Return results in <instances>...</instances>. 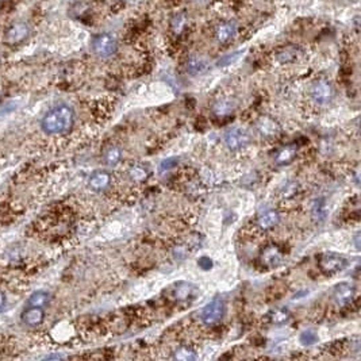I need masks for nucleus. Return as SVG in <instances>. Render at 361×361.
Wrapping results in <instances>:
<instances>
[{
  "label": "nucleus",
  "instance_id": "1",
  "mask_svg": "<svg viewBox=\"0 0 361 361\" xmlns=\"http://www.w3.org/2000/svg\"><path fill=\"white\" fill-rule=\"evenodd\" d=\"M75 123V111L67 103H60L48 110L41 119V128L48 136L65 134L72 128Z\"/></svg>",
  "mask_w": 361,
  "mask_h": 361
},
{
  "label": "nucleus",
  "instance_id": "2",
  "mask_svg": "<svg viewBox=\"0 0 361 361\" xmlns=\"http://www.w3.org/2000/svg\"><path fill=\"white\" fill-rule=\"evenodd\" d=\"M92 52L101 58H109L117 53L118 44L115 37L109 34V32H102L92 38L91 42Z\"/></svg>",
  "mask_w": 361,
  "mask_h": 361
},
{
  "label": "nucleus",
  "instance_id": "3",
  "mask_svg": "<svg viewBox=\"0 0 361 361\" xmlns=\"http://www.w3.org/2000/svg\"><path fill=\"white\" fill-rule=\"evenodd\" d=\"M226 306L225 301L221 297H215L213 301H210L205 306V309L202 310V321L207 326L217 325L225 315Z\"/></svg>",
  "mask_w": 361,
  "mask_h": 361
},
{
  "label": "nucleus",
  "instance_id": "4",
  "mask_svg": "<svg viewBox=\"0 0 361 361\" xmlns=\"http://www.w3.org/2000/svg\"><path fill=\"white\" fill-rule=\"evenodd\" d=\"M169 298L175 302H191L198 295L196 285L188 281H179L171 285L168 289Z\"/></svg>",
  "mask_w": 361,
  "mask_h": 361
},
{
  "label": "nucleus",
  "instance_id": "5",
  "mask_svg": "<svg viewBox=\"0 0 361 361\" xmlns=\"http://www.w3.org/2000/svg\"><path fill=\"white\" fill-rule=\"evenodd\" d=\"M319 267L325 273H338L348 267V260L338 253H323L319 257Z\"/></svg>",
  "mask_w": 361,
  "mask_h": 361
},
{
  "label": "nucleus",
  "instance_id": "6",
  "mask_svg": "<svg viewBox=\"0 0 361 361\" xmlns=\"http://www.w3.org/2000/svg\"><path fill=\"white\" fill-rule=\"evenodd\" d=\"M311 99L317 105L325 106L329 105L330 102L334 99V88L327 80H317L311 87L310 91Z\"/></svg>",
  "mask_w": 361,
  "mask_h": 361
},
{
  "label": "nucleus",
  "instance_id": "7",
  "mask_svg": "<svg viewBox=\"0 0 361 361\" xmlns=\"http://www.w3.org/2000/svg\"><path fill=\"white\" fill-rule=\"evenodd\" d=\"M250 142V136L245 128L233 127L225 133V144L230 150H240Z\"/></svg>",
  "mask_w": 361,
  "mask_h": 361
},
{
  "label": "nucleus",
  "instance_id": "8",
  "mask_svg": "<svg viewBox=\"0 0 361 361\" xmlns=\"http://www.w3.org/2000/svg\"><path fill=\"white\" fill-rule=\"evenodd\" d=\"M28 36H30L28 24L24 23V22H16L6 30L4 40L10 45H18L20 42H23L24 40H27Z\"/></svg>",
  "mask_w": 361,
  "mask_h": 361
},
{
  "label": "nucleus",
  "instance_id": "9",
  "mask_svg": "<svg viewBox=\"0 0 361 361\" xmlns=\"http://www.w3.org/2000/svg\"><path fill=\"white\" fill-rule=\"evenodd\" d=\"M45 319V311L41 307H34V306H26L23 311L20 313V321L22 323L28 327H36L41 325Z\"/></svg>",
  "mask_w": 361,
  "mask_h": 361
},
{
  "label": "nucleus",
  "instance_id": "10",
  "mask_svg": "<svg viewBox=\"0 0 361 361\" xmlns=\"http://www.w3.org/2000/svg\"><path fill=\"white\" fill-rule=\"evenodd\" d=\"M356 295V288L349 283H341L337 284L333 289V299L338 306L349 305L353 301Z\"/></svg>",
  "mask_w": 361,
  "mask_h": 361
},
{
  "label": "nucleus",
  "instance_id": "11",
  "mask_svg": "<svg viewBox=\"0 0 361 361\" xmlns=\"http://www.w3.org/2000/svg\"><path fill=\"white\" fill-rule=\"evenodd\" d=\"M256 128L257 132H258V134L265 137V138H275V137H277L279 134H280V130H281L280 126H279V123H277L276 120L271 119V118L268 117H264L257 120Z\"/></svg>",
  "mask_w": 361,
  "mask_h": 361
},
{
  "label": "nucleus",
  "instance_id": "12",
  "mask_svg": "<svg viewBox=\"0 0 361 361\" xmlns=\"http://www.w3.org/2000/svg\"><path fill=\"white\" fill-rule=\"evenodd\" d=\"M111 183V175L107 171H95V172L89 176L88 179V187L95 192H102L105 191Z\"/></svg>",
  "mask_w": 361,
  "mask_h": 361
},
{
  "label": "nucleus",
  "instance_id": "13",
  "mask_svg": "<svg viewBox=\"0 0 361 361\" xmlns=\"http://www.w3.org/2000/svg\"><path fill=\"white\" fill-rule=\"evenodd\" d=\"M237 34V24L234 22H223L215 30V38L219 44H227Z\"/></svg>",
  "mask_w": 361,
  "mask_h": 361
},
{
  "label": "nucleus",
  "instance_id": "14",
  "mask_svg": "<svg viewBox=\"0 0 361 361\" xmlns=\"http://www.w3.org/2000/svg\"><path fill=\"white\" fill-rule=\"evenodd\" d=\"M280 221V215L276 210H267L262 214H260V217L257 218V225L262 230H269L275 227Z\"/></svg>",
  "mask_w": 361,
  "mask_h": 361
},
{
  "label": "nucleus",
  "instance_id": "15",
  "mask_svg": "<svg viewBox=\"0 0 361 361\" xmlns=\"http://www.w3.org/2000/svg\"><path fill=\"white\" fill-rule=\"evenodd\" d=\"M52 302V293L44 289L40 291H34V292L28 297L26 306H34V307H41V309H46Z\"/></svg>",
  "mask_w": 361,
  "mask_h": 361
},
{
  "label": "nucleus",
  "instance_id": "16",
  "mask_svg": "<svg viewBox=\"0 0 361 361\" xmlns=\"http://www.w3.org/2000/svg\"><path fill=\"white\" fill-rule=\"evenodd\" d=\"M281 253L280 250L276 248V246H268L265 249L262 254H261V261L262 264H265L269 268H273V267H277V265L281 262Z\"/></svg>",
  "mask_w": 361,
  "mask_h": 361
},
{
  "label": "nucleus",
  "instance_id": "17",
  "mask_svg": "<svg viewBox=\"0 0 361 361\" xmlns=\"http://www.w3.org/2000/svg\"><path fill=\"white\" fill-rule=\"evenodd\" d=\"M295 157H297V146L288 145V146H285V148L280 149L277 152L276 157H275V164L279 165V167H284V165L292 162Z\"/></svg>",
  "mask_w": 361,
  "mask_h": 361
},
{
  "label": "nucleus",
  "instance_id": "18",
  "mask_svg": "<svg viewBox=\"0 0 361 361\" xmlns=\"http://www.w3.org/2000/svg\"><path fill=\"white\" fill-rule=\"evenodd\" d=\"M234 109H236V103H234L233 101H230V99H222V101L215 102L213 111L217 117H226V115L233 113Z\"/></svg>",
  "mask_w": 361,
  "mask_h": 361
},
{
  "label": "nucleus",
  "instance_id": "19",
  "mask_svg": "<svg viewBox=\"0 0 361 361\" xmlns=\"http://www.w3.org/2000/svg\"><path fill=\"white\" fill-rule=\"evenodd\" d=\"M207 69V62L201 57H191L187 62V72L192 76L201 75Z\"/></svg>",
  "mask_w": 361,
  "mask_h": 361
},
{
  "label": "nucleus",
  "instance_id": "20",
  "mask_svg": "<svg viewBox=\"0 0 361 361\" xmlns=\"http://www.w3.org/2000/svg\"><path fill=\"white\" fill-rule=\"evenodd\" d=\"M120 160H122V152L118 146H110L103 153V161H105V164L110 165V167L118 165Z\"/></svg>",
  "mask_w": 361,
  "mask_h": 361
},
{
  "label": "nucleus",
  "instance_id": "21",
  "mask_svg": "<svg viewBox=\"0 0 361 361\" xmlns=\"http://www.w3.org/2000/svg\"><path fill=\"white\" fill-rule=\"evenodd\" d=\"M326 202L323 198H317L313 203L311 207V213H313V218L315 221L322 222L326 218Z\"/></svg>",
  "mask_w": 361,
  "mask_h": 361
},
{
  "label": "nucleus",
  "instance_id": "22",
  "mask_svg": "<svg viewBox=\"0 0 361 361\" xmlns=\"http://www.w3.org/2000/svg\"><path fill=\"white\" fill-rule=\"evenodd\" d=\"M173 358L179 361H192L196 360L198 354L195 353V350L191 349L189 346H179V348L173 352Z\"/></svg>",
  "mask_w": 361,
  "mask_h": 361
},
{
  "label": "nucleus",
  "instance_id": "23",
  "mask_svg": "<svg viewBox=\"0 0 361 361\" xmlns=\"http://www.w3.org/2000/svg\"><path fill=\"white\" fill-rule=\"evenodd\" d=\"M271 322L275 325H281L289 319V311L287 309H277L271 314Z\"/></svg>",
  "mask_w": 361,
  "mask_h": 361
},
{
  "label": "nucleus",
  "instance_id": "24",
  "mask_svg": "<svg viewBox=\"0 0 361 361\" xmlns=\"http://www.w3.org/2000/svg\"><path fill=\"white\" fill-rule=\"evenodd\" d=\"M299 340H301L302 345H305V346L314 345V344H317L318 342V334H317V332L313 329L305 330V332L301 334Z\"/></svg>",
  "mask_w": 361,
  "mask_h": 361
},
{
  "label": "nucleus",
  "instance_id": "25",
  "mask_svg": "<svg viewBox=\"0 0 361 361\" xmlns=\"http://www.w3.org/2000/svg\"><path fill=\"white\" fill-rule=\"evenodd\" d=\"M130 177L136 181L145 180L148 177V169L142 165H136V167L133 165L132 169H130Z\"/></svg>",
  "mask_w": 361,
  "mask_h": 361
},
{
  "label": "nucleus",
  "instance_id": "26",
  "mask_svg": "<svg viewBox=\"0 0 361 361\" xmlns=\"http://www.w3.org/2000/svg\"><path fill=\"white\" fill-rule=\"evenodd\" d=\"M295 57H297L295 50H292L291 48H287L283 49V50L277 54V60L280 61V62H289V61L295 60Z\"/></svg>",
  "mask_w": 361,
  "mask_h": 361
},
{
  "label": "nucleus",
  "instance_id": "27",
  "mask_svg": "<svg viewBox=\"0 0 361 361\" xmlns=\"http://www.w3.org/2000/svg\"><path fill=\"white\" fill-rule=\"evenodd\" d=\"M241 56V52H236V53H232V54H227V56L222 57L221 60L218 61V67H227V65H230L232 62H234V61H237L238 57Z\"/></svg>",
  "mask_w": 361,
  "mask_h": 361
},
{
  "label": "nucleus",
  "instance_id": "28",
  "mask_svg": "<svg viewBox=\"0 0 361 361\" xmlns=\"http://www.w3.org/2000/svg\"><path fill=\"white\" fill-rule=\"evenodd\" d=\"M179 162L176 157H171V158H167L160 164V172H165V171H169V169L175 168Z\"/></svg>",
  "mask_w": 361,
  "mask_h": 361
},
{
  "label": "nucleus",
  "instance_id": "29",
  "mask_svg": "<svg viewBox=\"0 0 361 361\" xmlns=\"http://www.w3.org/2000/svg\"><path fill=\"white\" fill-rule=\"evenodd\" d=\"M198 264H199V267H201L202 269H205V271H209V269L213 268V260H211L210 257H201V258L198 260Z\"/></svg>",
  "mask_w": 361,
  "mask_h": 361
},
{
  "label": "nucleus",
  "instance_id": "30",
  "mask_svg": "<svg viewBox=\"0 0 361 361\" xmlns=\"http://www.w3.org/2000/svg\"><path fill=\"white\" fill-rule=\"evenodd\" d=\"M173 24V28H175V31H180L181 27H183V24H184V19H181V15L176 16L175 19H173L172 22Z\"/></svg>",
  "mask_w": 361,
  "mask_h": 361
},
{
  "label": "nucleus",
  "instance_id": "31",
  "mask_svg": "<svg viewBox=\"0 0 361 361\" xmlns=\"http://www.w3.org/2000/svg\"><path fill=\"white\" fill-rule=\"evenodd\" d=\"M4 305H6V297H4V293L0 291V311L4 309Z\"/></svg>",
  "mask_w": 361,
  "mask_h": 361
},
{
  "label": "nucleus",
  "instance_id": "32",
  "mask_svg": "<svg viewBox=\"0 0 361 361\" xmlns=\"http://www.w3.org/2000/svg\"><path fill=\"white\" fill-rule=\"evenodd\" d=\"M358 238H360V233L356 234V238H354V245H356V248L360 249V242H358Z\"/></svg>",
  "mask_w": 361,
  "mask_h": 361
},
{
  "label": "nucleus",
  "instance_id": "33",
  "mask_svg": "<svg viewBox=\"0 0 361 361\" xmlns=\"http://www.w3.org/2000/svg\"><path fill=\"white\" fill-rule=\"evenodd\" d=\"M0 61H2V58H0Z\"/></svg>",
  "mask_w": 361,
  "mask_h": 361
},
{
  "label": "nucleus",
  "instance_id": "34",
  "mask_svg": "<svg viewBox=\"0 0 361 361\" xmlns=\"http://www.w3.org/2000/svg\"><path fill=\"white\" fill-rule=\"evenodd\" d=\"M0 2H2V0H0Z\"/></svg>",
  "mask_w": 361,
  "mask_h": 361
}]
</instances>
